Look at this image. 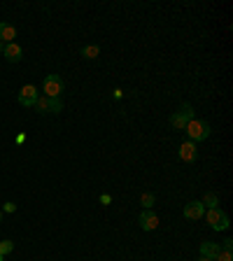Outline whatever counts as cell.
<instances>
[{"label":"cell","instance_id":"obj_1","mask_svg":"<svg viewBox=\"0 0 233 261\" xmlns=\"http://www.w3.org/2000/svg\"><path fill=\"white\" fill-rule=\"evenodd\" d=\"M187 136H189L191 142H203V140H208L210 138V124L208 121H203V119H191L189 124H187Z\"/></svg>","mask_w":233,"mask_h":261},{"label":"cell","instance_id":"obj_2","mask_svg":"<svg viewBox=\"0 0 233 261\" xmlns=\"http://www.w3.org/2000/svg\"><path fill=\"white\" fill-rule=\"evenodd\" d=\"M205 221L210 224V229L212 231H226L229 229V215L224 212L222 208H210V210H205Z\"/></svg>","mask_w":233,"mask_h":261},{"label":"cell","instance_id":"obj_3","mask_svg":"<svg viewBox=\"0 0 233 261\" xmlns=\"http://www.w3.org/2000/svg\"><path fill=\"white\" fill-rule=\"evenodd\" d=\"M191 119H194V107H191V103H182L180 110L170 115V126L177 128V131H184Z\"/></svg>","mask_w":233,"mask_h":261},{"label":"cell","instance_id":"obj_4","mask_svg":"<svg viewBox=\"0 0 233 261\" xmlns=\"http://www.w3.org/2000/svg\"><path fill=\"white\" fill-rule=\"evenodd\" d=\"M63 80H61V75H47L42 82V91L47 98H61L63 94Z\"/></svg>","mask_w":233,"mask_h":261},{"label":"cell","instance_id":"obj_5","mask_svg":"<svg viewBox=\"0 0 233 261\" xmlns=\"http://www.w3.org/2000/svg\"><path fill=\"white\" fill-rule=\"evenodd\" d=\"M38 98H40L38 86H35V84H23L21 91H19V105H23V107H33Z\"/></svg>","mask_w":233,"mask_h":261},{"label":"cell","instance_id":"obj_6","mask_svg":"<svg viewBox=\"0 0 233 261\" xmlns=\"http://www.w3.org/2000/svg\"><path fill=\"white\" fill-rule=\"evenodd\" d=\"M182 215H184V220L196 221L205 215V205H203L201 201H189V203L184 205V210H182Z\"/></svg>","mask_w":233,"mask_h":261},{"label":"cell","instance_id":"obj_7","mask_svg":"<svg viewBox=\"0 0 233 261\" xmlns=\"http://www.w3.org/2000/svg\"><path fill=\"white\" fill-rule=\"evenodd\" d=\"M177 159H180V161H184V163H194V161L198 159V149H196V142H191V140L182 142L180 149H177Z\"/></svg>","mask_w":233,"mask_h":261},{"label":"cell","instance_id":"obj_8","mask_svg":"<svg viewBox=\"0 0 233 261\" xmlns=\"http://www.w3.org/2000/svg\"><path fill=\"white\" fill-rule=\"evenodd\" d=\"M138 224L142 231H154L159 229V215L156 212H152V210H142L138 217Z\"/></svg>","mask_w":233,"mask_h":261},{"label":"cell","instance_id":"obj_9","mask_svg":"<svg viewBox=\"0 0 233 261\" xmlns=\"http://www.w3.org/2000/svg\"><path fill=\"white\" fill-rule=\"evenodd\" d=\"M219 252H222V247H219V242H212V241L201 242V257H205V259L217 261V257H219Z\"/></svg>","mask_w":233,"mask_h":261},{"label":"cell","instance_id":"obj_10","mask_svg":"<svg viewBox=\"0 0 233 261\" xmlns=\"http://www.w3.org/2000/svg\"><path fill=\"white\" fill-rule=\"evenodd\" d=\"M2 54H5V59L10 63H19L23 59V52L21 47L17 44V42H10V44H5V49H2Z\"/></svg>","mask_w":233,"mask_h":261},{"label":"cell","instance_id":"obj_11","mask_svg":"<svg viewBox=\"0 0 233 261\" xmlns=\"http://www.w3.org/2000/svg\"><path fill=\"white\" fill-rule=\"evenodd\" d=\"M14 38H17V28L7 21H0V40L5 44H10V42H14Z\"/></svg>","mask_w":233,"mask_h":261},{"label":"cell","instance_id":"obj_12","mask_svg":"<svg viewBox=\"0 0 233 261\" xmlns=\"http://www.w3.org/2000/svg\"><path fill=\"white\" fill-rule=\"evenodd\" d=\"M201 203L205 205V210H210V208H219V196H217L214 191H208V194L203 196Z\"/></svg>","mask_w":233,"mask_h":261},{"label":"cell","instance_id":"obj_13","mask_svg":"<svg viewBox=\"0 0 233 261\" xmlns=\"http://www.w3.org/2000/svg\"><path fill=\"white\" fill-rule=\"evenodd\" d=\"M98 54H100V47H98V44H86V47H82V56L89 59V61L98 59Z\"/></svg>","mask_w":233,"mask_h":261},{"label":"cell","instance_id":"obj_14","mask_svg":"<svg viewBox=\"0 0 233 261\" xmlns=\"http://www.w3.org/2000/svg\"><path fill=\"white\" fill-rule=\"evenodd\" d=\"M35 110H38L40 115H52V112H49V98H47V96H40V98L35 100Z\"/></svg>","mask_w":233,"mask_h":261},{"label":"cell","instance_id":"obj_15","mask_svg":"<svg viewBox=\"0 0 233 261\" xmlns=\"http://www.w3.org/2000/svg\"><path fill=\"white\" fill-rule=\"evenodd\" d=\"M154 201H156V196H154V194H149V191H145V194L140 196L142 210H152V205H154Z\"/></svg>","mask_w":233,"mask_h":261},{"label":"cell","instance_id":"obj_16","mask_svg":"<svg viewBox=\"0 0 233 261\" xmlns=\"http://www.w3.org/2000/svg\"><path fill=\"white\" fill-rule=\"evenodd\" d=\"M63 110V100L61 98H49V112L52 115H58Z\"/></svg>","mask_w":233,"mask_h":261},{"label":"cell","instance_id":"obj_17","mask_svg":"<svg viewBox=\"0 0 233 261\" xmlns=\"http://www.w3.org/2000/svg\"><path fill=\"white\" fill-rule=\"evenodd\" d=\"M10 252H14V242L12 241H0V254L5 257V254H10Z\"/></svg>","mask_w":233,"mask_h":261},{"label":"cell","instance_id":"obj_18","mask_svg":"<svg viewBox=\"0 0 233 261\" xmlns=\"http://www.w3.org/2000/svg\"><path fill=\"white\" fill-rule=\"evenodd\" d=\"M217 261H233V257H231V252H226V250H222V252H219V257H217Z\"/></svg>","mask_w":233,"mask_h":261},{"label":"cell","instance_id":"obj_19","mask_svg":"<svg viewBox=\"0 0 233 261\" xmlns=\"http://www.w3.org/2000/svg\"><path fill=\"white\" fill-rule=\"evenodd\" d=\"M14 210H17V205H14L12 201H7V203L2 205V212H14Z\"/></svg>","mask_w":233,"mask_h":261},{"label":"cell","instance_id":"obj_20","mask_svg":"<svg viewBox=\"0 0 233 261\" xmlns=\"http://www.w3.org/2000/svg\"><path fill=\"white\" fill-rule=\"evenodd\" d=\"M222 250H226V252H231V250H233V241H231V238H226V241L222 242Z\"/></svg>","mask_w":233,"mask_h":261},{"label":"cell","instance_id":"obj_21","mask_svg":"<svg viewBox=\"0 0 233 261\" xmlns=\"http://www.w3.org/2000/svg\"><path fill=\"white\" fill-rule=\"evenodd\" d=\"M100 203H103V205H110V203H112V196H110V194H100Z\"/></svg>","mask_w":233,"mask_h":261},{"label":"cell","instance_id":"obj_22","mask_svg":"<svg viewBox=\"0 0 233 261\" xmlns=\"http://www.w3.org/2000/svg\"><path fill=\"white\" fill-rule=\"evenodd\" d=\"M121 96H124V94H121V89H115V98H116V100H121Z\"/></svg>","mask_w":233,"mask_h":261},{"label":"cell","instance_id":"obj_23","mask_svg":"<svg viewBox=\"0 0 233 261\" xmlns=\"http://www.w3.org/2000/svg\"><path fill=\"white\" fill-rule=\"evenodd\" d=\"M17 142H19V145H21V142H26V136H23V133H19V136H17Z\"/></svg>","mask_w":233,"mask_h":261},{"label":"cell","instance_id":"obj_24","mask_svg":"<svg viewBox=\"0 0 233 261\" xmlns=\"http://www.w3.org/2000/svg\"><path fill=\"white\" fill-rule=\"evenodd\" d=\"M2 49H5V42L0 40V54H2Z\"/></svg>","mask_w":233,"mask_h":261},{"label":"cell","instance_id":"obj_25","mask_svg":"<svg viewBox=\"0 0 233 261\" xmlns=\"http://www.w3.org/2000/svg\"><path fill=\"white\" fill-rule=\"evenodd\" d=\"M198 261H210V259H205V257H201V259H198Z\"/></svg>","mask_w":233,"mask_h":261},{"label":"cell","instance_id":"obj_26","mask_svg":"<svg viewBox=\"0 0 233 261\" xmlns=\"http://www.w3.org/2000/svg\"><path fill=\"white\" fill-rule=\"evenodd\" d=\"M0 221H2V210H0Z\"/></svg>","mask_w":233,"mask_h":261},{"label":"cell","instance_id":"obj_27","mask_svg":"<svg viewBox=\"0 0 233 261\" xmlns=\"http://www.w3.org/2000/svg\"><path fill=\"white\" fill-rule=\"evenodd\" d=\"M0 261H2V254H0Z\"/></svg>","mask_w":233,"mask_h":261}]
</instances>
